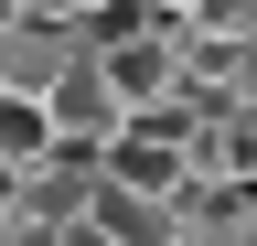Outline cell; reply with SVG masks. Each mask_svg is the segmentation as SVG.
<instances>
[{
    "label": "cell",
    "mask_w": 257,
    "mask_h": 246,
    "mask_svg": "<svg viewBox=\"0 0 257 246\" xmlns=\"http://www.w3.org/2000/svg\"><path fill=\"white\" fill-rule=\"evenodd\" d=\"M172 246H257V193H193Z\"/></svg>",
    "instance_id": "cell-4"
},
{
    "label": "cell",
    "mask_w": 257,
    "mask_h": 246,
    "mask_svg": "<svg viewBox=\"0 0 257 246\" xmlns=\"http://www.w3.org/2000/svg\"><path fill=\"white\" fill-rule=\"evenodd\" d=\"M75 65H86L75 22H22V33H0V86H11V97H54Z\"/></svg>",
    "instance_id": "cell-1"
},
{
    "label": "cell",
    "mask_w": 257,
    "mask_h": 246,
    "mask_svg": "<svg viewBox=\"0 0 257 246\" xmlns=\"http://www.w3.org/2000/svg\"><path fill=\"white\" fill-rule=\"evenodd\" d=\"M22 22H86V0H22Z\"/></svg>",
    "instance_id": "cell-6"
},
{
    "label": "cell",
    "mask_w": 257,
    "mask_h": 246,
    "mask_svg": "<svg viewBox=\"0 0 257 246\" xmlns=\"http://www.w3.org/2000/svg\"><path fill=\"white\" fill-rule=\"evenodd\" d=\"M0 225H22V171L0 161Z\"/></svg>",
    "instance_id": "cell-7"
},
{
    "label": "cell",
    "mask_w": 257,
    "mask_h": 246,
    "mask_svg": "<svg viewBox=\"0 0 257 246\" xmlns=\"http://www.w3.org/2000/svg\"><path fill=\"white\" fill-rule=\"evenodd\" d=\"M43 150H54V107H43V97H11V86H0V161H11V171H32Z\"/></svg>",
    "instance_id": "cell-5"
},
{
    "label": "cell",
    "mask_w": 257,
    "mask_h": 246,
    "mask_svg": "<svg viewBox=\"0 0 257 246\" xmlns=\"http://www.w3.org/2000/svg\"><path fill=\"white\" fill-rule=\"evenodd\" d=\"M0 246H22V225H0Z\"/></svg>",
    "instance_id": "cell-8"
},
{
    "label": "cell",
    "mask_w": 257,
    "mask_h": 246,
    "mask_svg": "<svg viewBox=\"0 0 257 246\" xmlns=\"http://www.w3.org/2000/svg\"><path fill=\"white\" fill-rule=\"evenodd\" d=\"M43 107H54V139H75V150H107V139L128 129V97L107 86V65H96V54H86V65H75V75L54 86Z\"/></svg>",
    "instance_id": "cell-2"
},
{
    "label": "cell",
    "mask_w": 257,
    "mask_h": 246,
    "mask_svg": "<svg viewBox=\"0 0 257 246\" xmlns=\"http://www.w3.org/2000/svg\"><path fill=\"white\" fill-rule=\"evenodd\" d=\"M96 235L107 246H172V225H182V203L172 193H140V182H96Z\"/></svg>",
    "instance_id": "cell-3"
}]
</instances>
